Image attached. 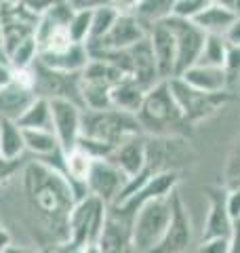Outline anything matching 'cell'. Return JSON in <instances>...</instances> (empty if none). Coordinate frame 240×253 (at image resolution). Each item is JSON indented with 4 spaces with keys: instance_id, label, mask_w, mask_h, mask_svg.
<instances>
[{
    "instance_id": "obj_15",
    "label": "cell",
    "mask_w": 240,
    "mask_h": 253,
    "mask_svg": "<svg viewBox=\"0 0 240 253\" xmlns=\"http://www.w3.org/2000/svg\"><path fill=\"white\" fill-rule=\"evenodd\" d=\"M146 144H148L146 133L133 135L126 141H122L118 148H114V152L108 156V161L114 163L131 181L139 175L143 165H146Z\"/></svg>"
},
{
    "instance_id": "obj_41",
    "label": "cell",
    "mask_w": 240,
    "mask_h": 253,
    "mask_svg": "<svg viewBox=\"0 0 240 253\" xmlns=\"http://www.w3.org/2000/svg\"><path fill=\"white\" fill-rule=\"evenodd\" d=\"M4 253H49V251H40V249H34V247H21V245H11Z\"/></svg>"
},
{
    "instance_id": "obj_34",
    "label": "cell",
    "mask_w": 240,
    "mask_h": 253,
    "mask_svg": "<svg viewBox=\"0 0 240 253\" xmlns=\"http://www.w3.org/2000/svg\"><path fill=\"white\" fill-rule=\"evenodd\" d=\"M59 2H63V0H21V4L26 6L32 15H36V17L44 15L46 11H51L53 6Z\"/></svg>"
},
{
    "instance_id": "obj_19",
    "label": "cell",
    "mask_w": 240,
    "mask_h": 253,
    "mask_svg": "<svg viewBox=\"0 0 240 253\" xmlns=\"http://www.w3.org/2000/svg\"><path fill=\"white\" fill-rule=\"evenodd\" d=\"M36 99L34 89L21 86L17 83H11L9 86L0 89V118L17 123L21 114L30 108V104Z\"/></svg>"
},
{
    "instance_id": "obj_20",
    "label": "cell",
    "mask_w": 240,
    "mask_h": 253,
    "mask_svg": "<svg viewBox=\"0 0 240 253\" xmlns=\"http://www.w3.org/2000/svg\"><path fill=\"white\" fill-rule=\"evenodd\" d=\"M143 97H146V89L141 84H137L131 76L122 78L118 84H114L110 89V101L112 108L122 110V112H129L137 116L139 108L143 104Z\"/></svg>"
},
{
    "instance_id": "obj_29",
    "label": "cell",
    "mask_w": 240,
    "mask_h": 253,
    "mask_svg": "<svg viewBox=\"0 0 240 253\" xmlns=\"http://www.w3.org/2000/svg\"><path fill=\"white\" fill-rule=\"evenodd\" d=\"M38 59V42L36 36L26 38L23 42H19L15 49L9 53V63L13 68H32Z\"/></svg>"
},
{
    "instance_id": "obj_2",
    "label": "cell",
    "mask_w": 240,
    "mask_h": 253,
    "mask_svg": "<svg viewBox=\"0 0 240 253\" xmlns=\"http://www.w3.org/2000/svg\"><path fill=\"white\" fill-rule=\"evenodd\" d=\"M143 133L139 118L116 108L108 110H84L82 133L76 146H82L95 158H108L114 148L133 135Z\"/></svg>"
},
{
    "instance_id": "obj_22",
    "label": "cell",
    "mask_w": 240,
    "mask_h": 253,
    "mask_svg": "<svg viewBox=\"0 0 240 253\" xmlns=\"http://www.w3.org/2000/svg\"><path fill=\"white\" fill-rule=\"evenodd\" d=\"M192 21H194L196 26L204 32V34L228 36L230 28L234 26V21H236V11L211 2L202 13H198Z\"/></svg>"
},
{
    "instance_id": "obj_6",
    "label": "cell",
    "mask_w": 240,
    "mask_h": 253,
    "mask_svg": "<svg viewBox=\"0 0 240 253\" xmlns=\"http://www.w3.org/2000/svg\"><path fill=\"white\" fill-rule=\"evenodd\" d=\"M108 209V205L93 194H86L84 199L76 201L70 213V243L78 245V247L97 243Z\"/></svg>"
},
{
    "instance_id": "obj_40",
    "label": "cell",
    "mask_w": 240,
    "mask_h": 253,
    "mask_svg": "<svg viewBox=\"0 0 240 253\" xmlns=\"http://www.w3.org/2000/svg\"><path fill=\"white\" fill-rule=\"evenodd\" d=\"M228 41H230L232 44H240V13H236L234 26H232L230 32H228Z\"/></svg>"
},
{
    "instance_id": "obj_5",
    "label": "cell",
    "mask_w": 240,
    "mask_h": 253,
    "mask_svg": "<svg viewBox=\"0 0 240 253\" xmlns=\"http://www.w3.org/2000/svg\"><path fill=\"white\" fill-rule=\"evenodd\" d=\"M169 89L173 93L175 101L181 110V116L183 121L194 125L200 123L204 118H209L213 114H217L219 110L228 104V101L234 97L230 93H202V91H196L194 86H190L183 78L179 76H173L169 78Z\"/></svg>"
},
{
    "instance_id": "obj_21",
    "label": "cell",
    "mask_w": 240,
    "mask_h": 253,
    "mask_svg": "<svg viewBox=\"0 0 240 253\" xmlns=\"http://www.w3.org/2000/svg\"><path fill=\"white\" fill-rule=\"evenodd\" d=\"M126 76L129 74L124 70H120L116 63H112L110 59H103V57H91L84 70L80 72V78L84 83H93V84L106 86V89H112V86L118 84Z\"/></svg>"
},
{
    "instance_id": "obj_46",
    "label": "cell",
    "mask_w": 240,
    "mask_h": 253,
    "mask_svg": "<svg viewBox=\"0 0 240 253\" xmlns=\"http://www.w3.org/2000/svg\"><path fill=\"white\" fill-rule=\"evenodd\" d=\"M0 125H2V118H0Z\"/></svg>"
},
{
    "instance_id": "obj_14",
    "label": "cell",
    "mask_w": 240,
    "mask_h": 253,
    "mask_svg": "<svg viewBox=\"0 0 240 253\" xmlns=\"http://www.w3.org/2000/svg\"><path fill=\"white\" fill-rule=\"evenodd\" d=\"M148 41L152 46V53H154L160 78L169 81V78L177 76V42H175L171 28L164 21L152 23L148 32Z\"/></svg>"
},
{
    "instance_id": "obj_42",
    "label": "cell",
    "mask_w": 240,
    "mask_h": 253,
    "mask_svg": "<svg viewBox=\"0 0 240 253\" xmlns=\"http://www.w3.org/2000/svg\"><path fill=\"white\" fill-rule=\"evenodd\" d=\"M80 253H103V251H101V247L97 243H89V245H82Z\"/></svg>"
},
{
    "instance_id": "obj_27",
    "label": "cell",
    "mask_w": 240,
    "mask_h": 253,
    "mask_svg": "<svg viewBox=\"0 0 240 253\" xmlns=\"http://www.w3.org/2000/svg\"><path fill=\"white\" fill-rule=\"evenodd\" d=\"M175 2L177 0H141L135 15L141 21H146L148 26H152V23H158V21H164L166 17H171Z\"/></svg>"
},
{
    "instance_id": "obj_30",
    "label": "cell",
    "mask_w": 240,
    "mask_h": 253,
    "mask_svg": "<svg viewBox=\"0 0 240 253\" xmlns=\"http://www.w3.org/2000/svg\"><path fill=\"white\" fill-rule=\"evenodd\" d=\"M91 17L93 11H74L68 21V30L72 41L78 44H86L91 38Z\"/></svg>"
},
{
    "instance_id": "obj_28",
    "label": "cell",
    "mask_w": 240,
    "mask_h": 253,
    "mask_svg": "<svg viewBox=\"0 0 240 253\" xmlns=\"http://www.w3.org/2000/svg\"><path fill=\"white\" fill-rule=\"evenodd\" d=\"M116 17H118V11L114 9V6H110V4H103V6H99V9H93V17H91V38H89V42H86V44L101 41V38L112 30Z\"/></svg>"
},
{
    "instance_id": "obj_11",
    "label": "cell",
    "mask_w": 240,
    "mask_h": 253,
    "mask_svg": "<svg viewBox=\"0 0 240 253\" xmlns=\"http://www.w3.org/2000/svg\"><path fill=\"white\" fill-rule=\"evenodd\" d=\"M164 23L171 28L175 42H177V76H179L198 61L206 34L192 19H181L175 17V15L166 17Z\"/></svg>"
},
{
    "instance_id": "obj_10",
    "label": "cell",
    "mask_w": 240,
    "mask_h": 253,
    "mask_svg": "<svg viewBox=\"0 0 240 253\" xmlns=\"http://www.w3.org/2000/svg\"><path fill=\"white\" fill-rule=\"evenodd\" d=\"M126 184H129V177L114 163L108 161V158H95L91 173L86 177V190H89V194L97 196L108 207H112L122 196Z\"/></svg>"
},
{
    "instance_id": "obj_13",
    "label": "cell",
    "mask_w": 240,
    "mask_h": 253,
    "mask_svg": "<svg viewBox=\"0 0 240 253\" xmlns=\"http://www.w3.org/2000/svg\"><path fill=\"white\" fill-rule=\"evenodd\" d=\"M97 245L103 253H124L133 247V215L118 211L114 207L108 209Z\"/></svg>"
},
{
    "instance_id": "obj_7",
    "label": "cell",
    "mask_w": 240,
    "mask_h": 253,
    "mask_svg": "<svg viewBox=\"0 0 240 253\" xmlns=\"http://www.w3.org/2000/svg\"><path fill=\"white\" fill-rule=\"evenodd\" d=\"M34 93L44 99H70L80 104V74L59 72L36 59L34 63ZM82 106V104H80Z\"/></svg>"
},
{
    "instance_id": "obj_8",
    "label": "cell",
    "mask_w": 240,
    "mask_h": 253,
    "mask_svg": "<svg viewBox=\"0 0 240 253\" xmlns=\"http://www.w3.org/2000/svg\"><path fill=\"white\" fill-rule=\"evenodd\" d=\"M150 26L135 13H118L114 26L97 42L86 44L89 51H129L148 38Z\"/></svg>"
},
{
    "instance_id": "obj_35",
    "label": "cell",
    "mask_w": 240,
    "mask_h": 253,
    "mask_svg": "<svg viewBox=\"0 0 240 253\" xmlns=\"http://www.w3.org/2000/svg\"><path fill=\"white\" fill-rule=\"evenodd\" d=\"M72 11H93L103 4H110V0H66Z\"/></svg>"
},
{
    "instance_id": "obj_12",
    "label": "cell",
    "mask_w": 240,
    "mask_h": 253,
    "mask_svg": "<svg viewBox=\"0 0 240 253\" xmlns=\"http://www.w3.org/2000/svg\"><path fill=\"white\" fill-rule=\"evenodd\" d=\"M82 112L84 108L70 99H51V121L53 133L57 135L63 152L74 148L82 133Z\"/></svg>"
},
{
    "instance_id": "obj_16",
    "label": "cell",
    "mask_w": 240,
    "mask_h": 253,
    "mask_svg": "<svg viewBox=\"0 0 240 253\" xmlns=\"http://www.w3.org/2000/svg\"><path fill=\"white\" fill-rule=\"evenodd\" d=\"M129 59H131V78L137 84H141L146 91L162 81L148 38L141 41L139 44H135L133 49H129Z\"/></svg>"
},
{
    "instance_id": "obj_32",
    "label": "cell",
    "mask_w": 240,
    "mask_h": 253,
    "mask_svg": "<svg viewBox=\"0 0 240 253\" xmlns=\"http://www.w3.org/2000/svg\"><path fill=\"white\" fill-rule=\"evenodd\" d=\"M194 253H230V236H219V239H200Z\"/></svg>"
},
{
    "instance_id": "obj_18",
    "label": "cell",
    "mask_w": 240,
    "mask_h": 253,
    "mask_svg": "<svg viewBox=\"0 0 240 253\" xmlns=\"http://www.w3.org/2000/svg\"><path fill=\"white\" fill-rule=\"evenodd\" d=\"M209 213L202 228V239H219V236H230L234 219L228 211V192L213 190L209 194Z\"/></svg>"
},
{
    "instance_id": "obj_25",
    "label": "cell",
    "mask_w": 240,
    "mask_h": 253,
    "mask_svg": "<svg viewBox=\"0 0 240 253\" xmlns=\"http://www.w3.org/2000/svg\"><path fill=\"white\" fill-rule=\"evenodd\" d=\"M21 129H51L53 131V121H51V101L44 97H36L30 104V108L21 114L17 121Z\"/></svg>"
},
{
    "instance_id": "obj_26",
    "label": "cell",
    "mask_w": 240,
    "mask_h": 253,
    "mask_svg": "<svg viewBox=\"0 0 240 253\" xmlns=\"http://www.w3.org/2000/svg\"><path fill=\"white\" fill-rule=\"evenodd\" d=\"M230 51V41L228 36H217V34H206L202 51L196 63H206V66H217L223 68L226 66V57Z\"/></svg>"
},
{
    "instance_id": "obj_37",
    "label": "cell",
    "mask_w": 240,
    "mask_h": 253,
    "mask_svg": "<svg viewBox=\"0 0 240 253\" xmlns=\"http://www.w3.org/2000/svg\"><path fill=\"white\" fill-rule=\"evenodd\" d=\"M141 0H110V6H114L118 13H135Z\"/></svg>"
},
{
    "instance_id": "obj_23",
    "label": "cell",
    "mask_w": 240,
    "mask_h": 253,
    "mask_svg": "<svg viewBox=\"0 0 240 253\" xmlns=\"http://www.w3.org/2000/svg\"><path fill=\"white\" fill-rule=\"evenodd\" d=\"M91 55L86 44H74L72 49L57 53V55H38V61L49 66L59 72H70V74H80L84 70V66L89 63Z\"/></svg>"
},
{
    "instance_id": "obj_36",
    "label": "cell",
    "mask_w": 240,
    "mask_h": 253,
    "mask_svg": "<svg viewBox=\"0 0 240 253\" xmlns=\"http://www.w3.org/2000/svg\"><path fill=\"white\" fill-rule=\"evenodd\" d=\"M228 211L232 219H240V188L232 186L228 192Z\"/></svg>"
},
{
    "instance_id": "obj_44",
    "label": "cell",
    "mask_w": 240,
    "mask_h": 253,
    "mask_svg": "<svg viewBox=\"0 0 240 253\" xmlns=\"http://www.w3.org/2000/svg\"><path fill=\"white\" fill-rule=\"evenodd\" d=\"M0 61H9V57H6V49H4V42H2V34H0Z\"/></svg>"
},
{
    "instance_id": "obj_9",
    "label": "cell",
    "mask_w": 240,
    "mask_h": 253,
    "mask_svg": "<svg viewBox=\"0 0 240 253\" xmlns=\"http://www.w3.org/2000/svg\"><path fill=\"white\" fill-rule=\"evenodd\" d=\"M192 245H194V226H192L188 207L181 199L179 190H175L173 213H171L169 226H166V232L156 247L148 253H188Z\"/></svg>"
},
{
    "instance_id": "obj_33",
    "label": "cell",
    "mask_w": 240,
    "mask_h": 253,
    "mask_svg": "<svg viewBox=\"0 0 240 253\" xmlns=\"http://www.w3.org/2000/svg\"><path fill=\"white\" fill-rule=\"evenodd\" d=\"M26 158H21V161H9V158L0 156V188L6 186L15 175H17V171L21 169V165H23Z\"/></svg>"
},
{
    "instance_id": "obj_39",
    "label": "cell",
    "mask_w": 240,
    "mask_h": 253,
    "mask_svg": "<svg viewBox=\"0 0 240 253\" xmlns=\"http://www.w3.org/2000/svg\"><path fill=\"white\" fill-rule=\"evenodd\" d=\"M13 83V66L9 61H0V89Z\"/></svg>"
},
{
    "instance_id": "obj_31",
    "label": "cell",
    "mask_w": 240,
    "mask_h": 253,
    "mask_svg": "<svg viewBox=\"0 0 240 253\" xmlns=\"http://www.w3.org/2000/svg\"><path fill=\"white\" fill-rule=\"evenodd\" d=\"M209 4H211V0H177L173 15L175 17H181V19H194L196 15L202 13Z\"/></svg>"
},
{
    "instance_id": "obj_24",
    "label": "cell",
    "mask_w": 240,
    "mask_h": 253,
    "mask_svg": "<svg viewBox=\"0 0 240 253\" xmlns=\"http://www.w3.org/2000/svg\"><path fill=\"white\" fill-rule=\"evenodd\" d=\"M0 156L9 161H21L26 158V141H23V129L15 121H4L0 125Z\"/></svg>"
},
{
    "instance_id": "obj_38",
    "label": "cell",
    "mask_w": 240,
    "mask_h": 253,
    "mask_svg": "<svg viewBox=\"0 0 240 253\" xmlns=\"http://www.w3.org/2000/svg\"><path fill=\"white\" fill-rule=\"evenodd\" d=\"M230 253H240V219H234L230 232Z\"/></svg>"
},
{
    "instance_id": "obj_45",
    "label": "cell",
    "mask_w": 240,
    "mask_h": 253,
    "mask_svg": "<svg viewBox=\"0 0 240 253\" xmlns=\"http://www.w3.org/2000/svg\"><path fill=\"white\" fill-rule=\"evenodd\" d=\"M4 2H9V0H0V6H2V4H4Z\"/></svg>"
},
{
    "instance_id": "obj_1",
    "label": "cell",
    "mask_w": 240,
    "mask_h": 253,
    "mask_svg": "<svg viewBox=\"0 0 240 253\" xmlns=\"http://www.w3.org/2000/svg\"><path fill=\"white\" fill-rule=\"evenodd\" d=\"M76 205L72 181L59 169L26 158L9 184L0 188V221L13 245L49 251L70 243V213Z\"/></svg>"
},
{
    "instance_id": "obj_17",
    "label": "cell",
    "mask_w": 240,
    "mask_h": 253,
    "mask_svg": "<svg viewBox=\"0 0 240 253\" xmlns=\"http://www.w3.org/2000/svg\"><path fill=\"white\" fill-rule=\"evenodd\" d=\"M179 78H183L190 86L202 93H228V74L226 70L217 66L194 63L186 72H181Z\"/></svg>"
},
{
    "instance_id": "obj_4",
    "label": "cell",
    "mask_w": 240,
    "mask_h": 253,
    "mask_svg": "<svg viewBox=\"0 0 240 253\" xmlns=\"http://www.w3.org/2000/svg\"><path fill=\"white\" fill-rule=\"evenodd\" d=\"M173 213V194L143 203L133 213V245L141 253H148L160 243L166 232Z\"/></svg>"
},
{
    "instance_id": "obj_43",
    "label": "cell",
    "mask_w": 240,
    "mask_h": 253,
    "mask_svg": "<svg viewBox=\"0 0 240 253\" xmlns=\"http://www.w3.org/2000/svg\"><path fill=\"white\" fill-rule=\"evenodd\" d=\"M213 4H219V6H226V9L236 11V0H211Z\"/></svg>"
},
{
    "instance_id": "obj_3",
    "label": "cell",
    "mask_w": 240,
    "mask_h": 253,
    "mask_svg": "<svg viewBox=\"0 0 240 253\" xmlns=\"http://www.w3.org/2000/svg\"><path fill=\"white\" fill-rule=\"evenodd\" d=\"M137 118L146 135H175L173 126L186 123L166 81H160L146 91Z\"/></svg>"
}]
</instances>
